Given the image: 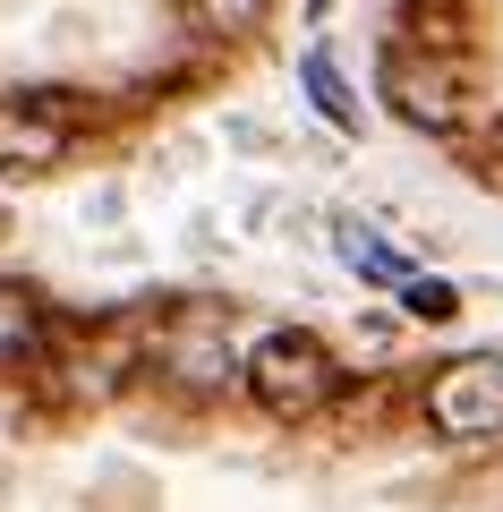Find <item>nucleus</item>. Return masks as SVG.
I'll list each match as a JSON object with an SVG mask.
<instances>
[{
  "label": "nucleus",
  "mask_w": 503,
  "mask_h": 512,
  "mask_svg": "<svg viewBox=\"0 0 503 512\" xmlns=\"http://www.w3.org/2000/svg\"><path fill=\"white\" fill-rule=\"evenodd\" d=\"M239 384H248L256 410H273V419H316V410L342 393V367H333V350L307 325H282V333H265V342L239 359Z\"/></svg>",
  "instance_id": "f257e3e1"
},
{
  "label": "nucleus",
  "mask_w": 503,
  "mask_h": 512,
  "mask_svg": "<svg viewBox=\"0 0 503 512\" xmlns=\"http://www.w3.org/2000/svg\"><path fill=\"white\" fill-rule=\"evenodd\" d=\"M376 94L393 103V120H410V128H461V111H469V69H461V52H435V43H384V69H376Z\"/></svg>",
  "instance_id": "f03ea898"
},
{
  "label": "nucleus",
  "mask_w": 503,
  "mask_h": 512,
  "mask_svg": "<svg viewBox=\"0 0 503 512\" xmlns=\"http://www.w3.org/2000/svg\"><path fill=\"white\" fill-rule=\"evenodd\" d=\"M427 427L452 436V444H495L503 436V350H469V359L435 367Z\"/></svg>",
  "instance_id": "7ed1b4c3"
},
{
  "label": "nucleus",
  "mask_w": 503,
  "mask_h": 512,
  "mask_svg": "<svg viewBox=\"0 0 503 512\" xmlns=\"http://www.w3.org/2000/svg\"><path fill=\"white\" fill-rule=\"evenodd\" d=\"M77 94H0V180H43L77 146Z\"/></svg>",
  "instance_id": "20e7f679"
},
{
  "label": "nucleus",
  "mask_w": 503,
  "mask_h": 512,
  "mask_svg": "<svg viewBox=\"0 0 503 512\" xmlns=\"http://www.w3.org/2000/svg\"><path fill=\"white\" fill-rule=\"evenodd\" d=\"M162 376L180 384V393H231L239 384V350L214 316H188V325L162 333Z\"/></svg>",
  "instance_id": "39448f33"
},
{
  "label": "nucleus",
  "mask_w": 503,
  "mask_h": 512,
  "mask_svg": "<svg viewBox=\"0 0 503 512\" xmlns=\"http://www.w3.org/2000/svg\"><path fill=\"white\" fill-rule=\"evenodd\" d=\"M333 256H342L359 282H376V291H393V282L410 274V256H401L393 239L376 231V222H333Z\"/></svg>",
  "instance_id": "423d86ee"
},
{
  "label": "nucleus",
  "mask_w": 503,
  "mask_h": 512,
  "mask_svg": "<svg viewBox=\"0 0 503 512\" xmlns=\"http://www.w3.org/2000/svg\"><path fill=\"white\" fill-rule=\"evenodd\" d=\"M299 86H307V103H316L333 128H359V120H367L359 94H350V86H342V69H333V52H299Z\"/></svg>",
  "instance_id": "0eeeda50"
},
{
  "label": "nucleus",
  "mask_w": 503,
  "mask_h": 512,
  "mask_svg": "<svg viewBox=\"0 0 503 512\" xmlns=\"http://www.w3.org/2000/svg\"><path fill=\"white\" fill-rule=\"evenodd\" d=\"M43 350V308L26 291H0V376H9V367H26Z\"/></svg>",
  "instance_id": "6e6552de"
},
{
  "label": "nucleus",
  "mask_w": 503,
  "mask_h": 512,
  "mask_svg": "<svg viewBox=\"0 0 503 512\" xmlns=\"http://www.w3.org/2000/svg\"><path fill=\"white\" fill-rule=\"evenodd\" d=\"M393 35L401 43H435V52H461V0H410Z\"/></svg>",
  "instance_id": "1a4fd4ad"
},
{
  "label": "nucleus",
  "mask_w": 503,
  "mask_h": 512,
  "mask_svg": "<svg viewBox=\"0 0 503 512\" xmlns=\"http://www.w3.org/2000/svg\"><path fill=\"white\" fill-rule=\"evenodd\" d=\"M393 291H401V308H410L418 325H452V316H461V291H452L444 274H401Z\"/></svg>",
  "instance_id": "9d476101"
},
{
  "label": "nucleus",
  "mask_w": 503,
  "mask_h": 512,
  "mask_svg": "<svg viewBox=\"0 0 503 512\" xmlns=\"http://www.w3.org/2000/svg\"><path fill=\"white\" fill-rule=\"evenodd\" d=\"M180 9L197 18V35H256L273 0H180Z\"/></svg>",
  "instance_id": "9b49d317"
},
{
  "label": "nucleus",
  "mask_w": 503,
  "mask_h": 512,
  "mask_svg": "<svg viewBox=\"0 0 503 512\" xmlns=\"http://www.w3.org/2000/svg\"><path fill=\"white\" fill-rule=\"evenodd\" d=\"M324 9H333V0H307V18H324Z\"/></svg>",
  "instance_id": "f8f14e48"
},
{
  "label": "nucleus",
  "mask_w": 503,
  "mask_h": 512,
  "mask_svg": "<svg viewBox=\"0 0 503 512\" xmlns=\"http://www.w3.org/2000/svg\"><path fill=\"white\" fill-rule=\"evenodd\" d=\"M0 239H9V214H0Z\"/></svg>",
  "instance_id": "ddd939ff"
}]
</instances>
